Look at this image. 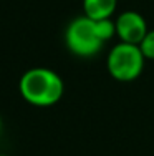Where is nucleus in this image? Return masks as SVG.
<instances>
[{
	"label": "nucleus",
	"mask_w": 154,
	"mask_h": 156,
	"mask_svg": "<svg viewBox=\"0 0 154 156\" xmlns=\"http://www.w3.org/2000/svg\"><path fill=\"white\" fill-rule=\"evenodd\" d=\"M139 48L146 57V60H154V30H149L146 33L142 42L139 43Z\"/></svg>",
	"instance_id": "6"
},
{
	"label": "nucleus",
	"mask_w": 154,
	"mask_h": 156,
	"mask_svg": "<svg viewBox=\"0 0 154 156\" xmlns=\"http://www.w3.org/2000/svg\"><path fill=\"white\" fill-rule=\"evenodd\" d=\"M149 32L144 17L133 10H126L116 18V35L121 42L139 45Z\"/></svg>",
	"instance_id": "4"
},
{
	"label": "nucleus",
	"mask_w": 154,
	"mask_h": 156,
	"mask_svg": "<svg viewBox=\"0 0 154 156\" xmlns=\"http://www.w3.org/2000/svg\"><path fill=\"white\" fill-rule=\"evenodd\" d=\"M146 57L139 45L119 42L111 48L108 55V72L118 81H133L142 73Z\"/></svg>",
	"instance_id": "3"
},
{
	"label": "nucleus",
	"mask_w": 154,
	"mask_h": 156,
	"mask_svg": "<svg viewBox=\"0 0 154 156\" xmlns=\"http://www.w3.org/2000/svg\"><path fill=\"white\" fill-rule=\"evenodd\" d=\"M20 95L25 101L35 106H51L63 96L65 85L56 72L36 66L25 72L20 78Z\"/></svg>",
	"instance_id": "1"
},
{
	"label": "nucleus",
	"mask_w": 154,
	"mask_h": 156,
	"mask_svg": "<svg viewBox=\"0 0 154 156\" xmlns=\"http://www.w3.org/2000/svg\"><path fill=\"white\" fill-rule=\"evenodd\" d=\"M116 5L118 0H83V12L88 18L103 20V18H111Z\"/></svg>",
	"instance_id": "5"
},
{
	"label": "nucleus",
	"mask_w": 154,
	"mask_h": 156,
	"mask_svg": "<svg viewBox=\"0 0 154 156\" xmlns=\"http://www.w3.org/2000/svg\"><path fill=\"white\" fill-rule=\"evenodd\" d=\"M0 156H7V154H0Z\"/></svg>",
	"instance_id": "8"
},
{
	"label": "nucleus",
	"mask_w": 154,
	"mask_h": 156,
	"mask_svg": "<svg viewBox=\"0 0 154 156\" xmlns=\"http://www.w3.org/2000/svg\"><path fill=\"white\" fill-rule=\"evenodd\" d=\"M65 42L73 55L81 58L96 55L106 43L98 32L96 20L88 18L86 15L75 18L68 25L65 32Z\"/></svg>",
	"instance_id": "2"
},
{
	"label": "nucleus",
	"mask_w": 154,
	"mask_h": 156,
	"mask_svg": "<svg viewBox=\"0 0 154 156\" xmlns=\"http://www.w3.org/2000/svg\"><path fill=\"white\" fill-rule=\"evenodd\" d=\"M0 129H2V120H0Z\"/></svg>",
	"instance_id": "7"
}]
</instances>
